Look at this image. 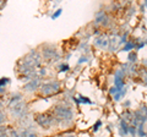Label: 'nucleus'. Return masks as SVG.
Returning <instances> with one entry per match:
<instances>
[{"instance_id": "nucleus-23", "label": "nucleus", "mask_w": 147, "mask_h": 137, "mask_svg": "<svg viewBox=\"0 0 147 137\" xmlns=\"http://www.w3.org/2000/svg\"><path fill=\"white\" fill-rule=\"evenodd\" d=\"M118 92H119V89L117 87H110V89H109V93L112 94V95H115Z\"/></svg>"}, {"instance_id": "nucleus-1", "label": "nucleus", "mask_w": 147, "mask_h": 137, "mask_svg": "<svg viewBox=\"0 0 147 137\" xmlns=\"http://www.w3.org/2000/svg\"><path fill=\"white\" fill-rule=\"evenodd\" d=\"M53 115L55 118L57 122H64V121H70L74 118V111L71 110L70 107H66L64 104H58L54 107Z\"/></svg>"}, {"instance_id": "nucleus-27", "label": "nucleus", "mask_w": 147, "mask_h": 137, "mask_svg": "<svg viewBox=\"0 0 147 137\" xmlns=\"http://www.w3.org/2000/svg\"><path fill=\"white\" fill-rule=\"evenodd\" d=\"M52 137H61V136H52Z\"/></svg>"}, {"instance_id": "nucleus-14", "label": "nucleus", "mask_w": 147, "mask_h": 137, "mask_svg": "<svg viewBox=\"0 0 147 137\" xmlns=\"http://www.w3.org/2000/svg\"><path fill=\"white\" fill-rule=\"evenodd\" d=\"M127 60L130 61V62H132V64L136 62V60H137V53L135 52V50H134V52H130V53H129Z\"/></svg>"}, {"instance_id": "nucleus-7", "label": "nucleus", "mask_w": 147, "mask_h": 137, "mask_svg": "<svg viewBox=\"0 0 147 137\" xmlns=\"http://www.w3.org/2000/svg\"><path fill=\"white\" fill-rule=\"evenodd\" d=\"M108 17H107V13L104 11H99L96 13V24H102L104 26L108 25Z\"/></svg>"}, {"instance_id": "nucleus-26", "label": "nucleus", "mask_w": 147, "mask_h": 137, "mask_svg": "<svg viewBox=\"0 0 147 137\" xmlns=\"http://www.w3.org/2000/svg\"><path fill=\"white\" fill-rule=\"evenodd\" d=\"M129 105H130V100H126V102L124 103V107H125V108H127Z\"/></svg>"}, {"instance_id": "nucleus-6", "label": "nucleus", "mask_w": 147, "mask_h": 137, "mask_svg": "<svg viewBox=\"0 0 147 137\" xmlns=\"http://www.w3.org/2000/svg\"><path fill=\"white\" fill-rule=\"evenodd\" d=\"M40 86H39V80H32L30 81L27 85H25V87L24 89L26 91V92H33V91H36L37 88H39Z\"/></svg>"}, {"instance_id": "nucleus-28", "label": "nucleus", "mask_w": 147, "mask_h": 137, "mask_svg": "<svg viewBox=\"0 0 147 137\" xmlns=\"http://www.w3.org/2000/svg\"><path fill=\"white\" fill-rule=\"evenodd\" d=\"M145 43H146V45H147V40H145Z\"/></svg>"}, {"instance_id": "nucleus-12", "label": "nucleus", "mask_w": 147, "mask_h": 137, "mask_svg": "<svg viewBox=\"0 0 147 137\" xmlns=\"http://www.w3.org/2000/svg\"><path fill=\"white\" fill-rule=\"evenodd\" d=\"M125 93H126V88H123L121 91H119V92L114 95V100H115V102H119V100H120L124 95H125Z\"/></svg>"}, {"instance_id": "nucleus-21", "label": "nucleus", "mask_w": 147, "mask_h": 137, "mask_svg": "<svg viewBox=\"0 0 147 137\" xmlns=\"http://www.w3.org/2000/svg\"><path fill=\"white\" fill-rule=\"evenodd\" d=\"M127 32H125L123 36H121V38H120V42H119V44H125L127 42Z\"/></svg>"}, {"instance_id": "nucleus-18", "label": "nucleus", "mask_w": 147, "mask_h": 137, "mask_svg": "<svg viewBox=\"0 0 147 137\" xmlns=\"http://www.w3.org/2000/svg\"><path fill=\"white\" fill-rule=\"evenodd\" d=\"M61 12H63V10H61V9H58V10L55 11V12L53 13L52 16H50V19H52V20H55V19H58V17L61 15Z\"/></svg>"}, {"instance_id": "nucleus-17", "label": "nucleus", "mask_w": 147, "mask_h": 137, "mask_svg": "<svg viewBox=\"0 0 147 137\" xmlns=\"http://www.w3.org/2000/svg\"><path fill=\"white\" fill-rule=\"evenodd\" d=\"M0 137H9V134H7L6 127L0 126Z\"/></svg>"}, {"instance_id": "nucleus-16", "label": "nucleus", "mask_w": 147, "mask_h": 137, "mask_svg": "<svg viewBox=\"0 0 147 137\" xmlns=\"http://www.w3.org/2000/svg\"><path fill=\"white\" fill-rule=\"evenodd\" d=\"M102 120H97V122L93 125V127H92V130H93V132H97L99 129H100V126H102Z\"/></svg>"}, {"instance_id": "nucleus-22", "label": "nucleus", "mask_w": 147, "mask_h": 137, "mask_svg": "<svg viewBox=\"0 0 147 137\" xmlns=\"http://www.w3.org/2000/svg\"><path fill=\"white\" fill-rule=\"evenodd\" d=\"M145 45H146V43H145V40H144V42H140V43H137V44H136V48H135V52L137 53V52H139V50H140V49H142V48H144V47H145Z\"/></svg>"}, {"instance_id": "nucleus-5", "label": "nucleus", "mask_w": 147, "mask_h": 137, "mask_svg": "<svg viewBox=\"0 0 147 137\" xmlns=\"http://www.w3.org/2000/svg\"><path fill=\"white\" fill-rule=\"evenodd\" d=\"M94 44L97 45V47H99L100 49H105L108 47V44H109V39L105 37L104 34H102L100 37H98V38H96V40H94Z\"/></svg>"}, {"instance_id": "nucleus-25", "label": "nucleus", "mask_w": 147, "mask_h": 137, "mask_svg": "<svg viewBox=\"0 0 147 137\" xmlns=\"http://www.w3.org/2000/svg\"><path fill=\"white\" fill-rule=\"evenodd\" d=\"M64 137H77V136L72 132V134H66V135H64Z\"/></svg>"}, {"instance_id": "nucleus-11", "label": "nucleus", "mask_w": 147, "mask_h": 137, "mask_svg": "<svg viewBox=\"0 0 147 137\" xmlns=\"http://www.w3.org/2000/svg\"><path fill=\"white\" fill-rule=\"evenodd\" d=\"M9 83H10V79H9V77H3V79H0V93L5 91L6 85H9Z\"/></svg>"}, {"instance_id": "nucleus-10", "label": "nucleus", "mask_w": 147, "mask_h": 137, "mask_svg": "<svg viewBox=\"0 0 147 137\" xmlns=\"http://www.w3.org/2000/svg\"><path fill=\"white\" fill-rule=\"evenodd\" d=\"M20 137H39L36 134L33 130L31 129H24L22 131H20Z\"/></svg>"}, {"instance_id": "nucleus-4", "label": "nucleus", "mask_w": 147, "mask_h": 137, "mask_svg": "<svg viewBox=\"0 0 147 137\" xmlns=\"http://www.w3.org/2000/svg\"><path fill=\"white\" fill-rule=\"evenodd\" d=\"M43 58L48 61H57L58 59H60V54H58L57 49L50 45H45L43 50Z\"/></svg>"}, {"instance_id": "nucleus-20", "label": "nucleus", "mask_w": 147, "mask_h": 137, "mask_svg": "<svg viewBox=\"0 0 147 137\" xmlns=\"http://www.w3.org/2000/svg\"><path fill=\"white\" fill-rule=\"evenodd\" d=\"M9 137H20V131L10 130V132H9Z\"/></svg>"}, {"instance_id": "nucleus-13", "label": "nucleus", "mask_w": 147, "mask_h": 137, "mask_svg": "<svg viewBox=\"0 0 147 137\" xmlns=\"http://www.w3.org/2000/svg\"><path fill=\"white\" fill-rule=\"evenodd\" d=\"M79 103L80 104H93V102H92V100L88 98V97H84V95H80L79 98Z\"/></svg>"}, {"instance_id": "nucleus-2", "label": "nucleus", "mask_w": 147, "mask_h": 137, "mask_svg": "<svg viewBox=\"0 0 147 137\" xmlns=\"http://www.w3.org/2000/svg\"><path fill=\"white\" fill-rule=\"evenodd\" d=\"M34 121L43 130H49L55 124L57 120H55L54 115H49L47 113H40V114H36L34 115Z\"/></svg>"}, {"instance_id": "nucleus-3", "label": "nucleus", "mask_w": 147, "mask_h": 137, "mask_svg": "<svg viewBox=\"0 0 147 137\" xmlns=\"http://www.w3.org/2000/svg\"><path fill=\"white\" fill-rule=\"evenodd\" d=\"M40 93L43 95H52L55 94L60 91V82L59 81H49V82H45V83L40 85Z\"/></svg>"}, {"instance_id": "nucleus-15", "label": "nucleus", "mask_w": 147, "mask_h": 137, "mask_svg": "<svg viewBox=\"0 0 147 137\" xmlns=\"http://www.w3.org/2000/svg\"><path fill=\"white\" fill-rule=\"evenodd\" d=\"M129 135H131L132 137H136L137 136V126L129 125Z\"/></svg>"}, {"instance_id": "nucleus-19", "label": "nucleus", "mask_w": 147, "mask_h": 137, "mask_svg": "<svg viewBox=\"0 0 147 137\" xmlns=\"http://www.w3.org/2000/svg\"><path fill=\"white\" fill-rule=\"evenodd\" d=\"M59 68H60V70H59L60 72H67L69 70H70V66H69L67 64H61L60 67H59Z\"/></svg>"}, {"instance_id": "nucleus-8", "label": "nucleus", "mask_w": 147, "mask_h": 137, "mask_svg": "<svg viewBox=\"0 0 147 137\" xmlns=\"http://www.w3.org/2000/svg\"><path fill=\"white\" fill-rule=\"evenodd\" d=\"M119 134L121 137H126L129 135V124L125 120H120V126H119Z\"/></svg>"}, {"instance_id": "nucleus-24", "label": "nucleus", "mask_w": 147, "mask_h": 137, "mask_svg": "<svg viewBox=\"0 0 147 137\" xmlns=\"http://www.w3.org/2000/svg\"><path fill=\"white\" fill-rule=\"evenodd\" d=\"M87 61V56H81L80 60H79V64H82V62H86Z\"/></svg>"}, {"instance_id": "nucleus-9", "label": "nucleus", "mask_w": 147, "mask_h": 137, "mask_svg": "<svg viewBox=\"0 0 147 137\" xmlns=\"http://www.w3.org/2000/svg\"><path fill=\"white\" fill-rule=\"evenodd\" d=\"M136 44H137V40H135V42H132V40H127V42L124 44V47L121 48V52H131L132 49L135 50Z\"/></svg>"}]
</instances>
